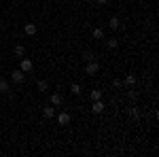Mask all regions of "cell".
Returning <instances> with one entry per match:
<instances>
[{"mask_svg":"<svg viewBox=\"0 0 159 157\" xmlns=\"http://www.w3.org/2000/svg\"><path fill=\"white\" fill-rule=\"evenodd\" d=\"M24 81H25V72H24V70H19V68H17V70H13V72H11V83L21 85Z\"/></svg>","mask_w":159,"mask_h":157,"instance_id":"6da1fadb","label":"cell"},{"mask_svg":"<svg viewBox=\"0 0 159 157\" xmlns=\"http://www.w3.org/2000/svg\"><path fill=\"white\" fill-rule=\"evenodd\" d=\"M85 72L89 74V76H96V74L100 72V64L96 60H91V62H87V66H85Z\"/></svg>","mask_w":159,"mask_h":157,"instance_id":"7a4b0ae2","label":"cell"},{"mask_svg":"<svg viewBox=\"0 0 159 157\" xmlns=\"http://www.w3.org/2000/svg\"><path fill=\"white\" fill-rule=\"evenodd\" d=\"M19 70H24L25 74H30L32 70H34V64H32V60H30V58H21V64H19Z\"/></svg>","mask_w":159,"mask_h":157,"instance_id":"3957f363","label":"cell"},{"mask_svg":"<svg viewBox=\"0 0 159 157\" xmlns=\"http://www.w3.org/2000/svg\"><path fill=\"white\" fill-rule=\"evenodd\" d=\"M51 106H55V109H60L61 104H64V98H61V94H57V91H55V94H51Z\"/></svg>","mask_w":159,"mask_h":157,"instance_id":"277c9868","label":"cell"},{"mask_svg":"<svg viewBox=\"0 0 159 157\" xmlns=\"http://www.w3.org/2000/svg\"><path fill=\"white\" fill-rule=\"evenodd\" d=\"M55 117H57V123H60V125H70V115H68L66 110H61V113H57Z\"/></svg>","mask_w":159,"mask_h":157,"instance_id":"5b68a950","label":"cell"},{"mask_svg":"<svg viewBox=\"0 0 159 157\" xmlns=\"http://www.w3.org/2000/svg\"><path fill=\"white\" fill-rule=\"evenodd\" d=\"M24 32H25V36H36V32H38V28H36V24H28L24 25Z\"/></svg>","mask_w":159,"mask_h":157,"instance_id":"8992f818","label":"cell"},{"mask_svg":"<svg viewBox=\"0 0 159 157\" xmlns=\"http://www.w3.org/2000/svg\"><path fill=\"white\" fill-rule=\"evenodd\" d=\"M9 91H11V81L2 76L0 79V94H9Z\"/></svg>","mask_w":159,"mask_h":157,"instance_id":"52a82bcc","label":"cell"},{"mask_svg":"<svg viewBox=\"0 0 159 157\" xmlns=\"http://www.w3.org/2000/svg\"><path fill=\"white\" fill-rule=\"evenodd\" d=\"M104 109H106V106H104V102H102V100H93V106H91L93 115H100V113H102Z\"/></svg>","mask_w":159,"mask_h":157,"instance_id":"ba28073f","label":"cell"},{"mask_svg":"<svg viewBox=\"0 0 159 157\" xmlns=\"http://www.w3.org/2000/svg\"><path fill=\"white\" fill-rule=\"evenodd\" d=\"M43 115H45V119H53V117H55V106H45V109H43Z\"/></svg>","mask_w":159,"mask_h":157,"instance_id":"9c48e42d","label":"cell"},{"mask_svg":"<svg viewBox=\"0 0 159 157\" xmlns=\"http://www.w3.org/2000/svg\"><path fill=\"white\" fill-rule=\"evenodd\" d=\"M108 28L110 30H119V28H121V19H119V17H110Z\"/></svg>","mask_w":159,"mask_h":157,"instance_id":"30bf717a","label":"cell"},{"mask_svg":"<svg viewBox=\"0 0 159 157\" xmlns=\"http://www.w3.org/2000/svg\"><path fill=\"white\" fill-rule=\"evenodd\" d=\"M13 55H15V58H24V55H25L24 45H15V49H13Z\"/></svg>","mask_w":159,"mask_h":157,"instance_id":"8fae6325","label":"cell"},{"mask_svg":"<svg viewBox=\"0 0 159 157\" xmlns=\"http://www.w3.org/2000/svg\"><path fill=\"white\" fill-rule=\"evenodd\" d=\"M81 91H83V87H81L79 83H72V85H70V94H72V96H81Z\"/></svg>","mask_w":159,"mask_h":157,"instance_id":"7c38bea8","label":"cell"},{"mask_svg":"<svg viewBox=\"0 0 159 157\" xmlns=\"http://www.w3.org/2000/svg\"><path fill=\"white\" fill-rule=\"evenodd\" d=\"M136 83H138L136 74H127V76H125V85H127V87H134Z\"/></svg>","mask_w":159,"mask_h":157,"instance_id":"4fadbf2b","label":"cell"},{"mask_svg":"<svg viewBox=\"0 0 159 157\" xmlns=\"http://www.w3.org/2000/svg\"><path fill=\"white\" fill-rule=\"evenodd\" d=\"M127 115H129L134 121H138V117H140V113H138V109H136V106H129V109H127Z\"/></svg>","mask_w":159,"mask_h":157,"instance_id":"5bb4252c","label":"cell"},{"mask_svg":"<svg viewBox=\"0 0 159 157\" xmlns=\"http://www.w3.org/2000/svg\"><path fill=\"white\" fill-rule=\"evenodd\" d=\"M36 87H38V91H43V94H45V91H47V89H49V83H47V81H43V79H40V81H38V83H36Z\"/></svg>","mask_w":159,"mask_h":157,"instance_id":"9a60e30c","label":"cell"},{"mask_svg":"<svg viewBox=\"0 0 159 157\" xmlns=\"http://www.w3.org/2000/svg\"><path fill=\"white\" fill-rule=\"evenodd\" d=\"M93 38H96V40H102V38H104V30H102V28H96V30H93Z\"/></svg>","mask_w":159,"mask_h":157,"instance_id":"2e32d148","label":"cell"},{"mask_svg":"<svg viewBox=\"0 0 159 157\" xmlns=\"http://www.w3.org/2000/svg\"><path fill=\"white\" fill-rule=\"evenodd\" d=\"M89 98H91V100H102V91H100V89H93V91L89 94Z\"/></svg>","mask_w":159,"mask_h":157,"instance_id":"e0dca14e","label":"cell"},{"mask_svg":"<svg viewBox=\"0 0 159 157\" xmlns=\"http://www.w3.org/2000/svg\"><path fill=\"white\" fill-rule=\"evenodd\" d=\"M106 45H108V49H117V47H119V40H117V38H110Z\"/></svg>","mask_w":159,"mask_h":157,"instance_id":"ac0fdd59","label":"cell"},{"mask_svg":"<svg viewBox=\"0 0 159 157\" xmlns=\"http://www.w3.org/2000/svg\"><path fill=\"white\" fill-rule=\"evenodd\" d=\"M83 60H85V62H91V60H96V58H93V53H91V51H85Z\"/></svg>","mask_w":159,"mask_h":157,"instance_id":"d6986e66","label":"cell"},{"mask_svg":"<svg viewBox=\"0 0 159 157\" xmlns=\"http://www.w3.org/2000/svg\"><path fill=\"white\" fill-rule=\"evenodd\" d=\"M127 98H129V100H136V98H138V91L129 89V91H127Z\"/></svg>","mask_w":159,"mask_h":157,"instance_id":"ffe728a7","label":"cell"},{"mask_svg":"<svg viewBox=\"0 0 159 157\" xmlns=\"http://www.w3.org/2000/svg\"><path fill=\"white\" fill-rule=\"evenodd\" d=\"M121 85H123V81H121V79H115V81H112V87H117V89H119Z\"/></svg>","mask_w":159,"mask_h":157,"instance_id":"44dd1931","label":"cell"},{"mask_svg":"<svg viewBox=\"0 0 159 157\" xmlns=\"http://www.w3.org/2000/svg\"><path fill=\"white\" fill-rule=\"evenodd\" d=\"M96 2H98V4H106L108 0H96Z\"/></svg>","mask_w":159,"mask_h":157,"instance_id":"7402d4cb","label":"cell"}]
</instances>
